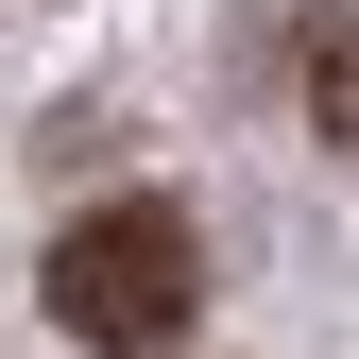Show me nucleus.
<instances>
[{"label":"nucleus","instance_id":"nucleus-1","mask_svg":"<svg viewBox=\"0 0 359 359\" xmlns=\"http://www.w3.org/2000/svg\"><path fill=\"white\" fill-rule=\"evenodd\" d=\"M34 308H52L86 359H171V342L205 325V222L171 205V189L86 205V222H52V257H34Z\"/></svg>","mask_w":359,"mask_h":359},{"label":"nucleus","instance_id":"nucleus-2","mask_svg":"<svg viewBox=\"0 0 359 359\" xmlns=\"http://www.w3.org/2000/svg\"><path fill=\"white\" fill-rule=\"evenodd\" d=\"M291 86H308V120H325V154L359 171V18H342V0H291Z\"/></svg>","mask_w":359,"mask_h":359}]
</instances>
